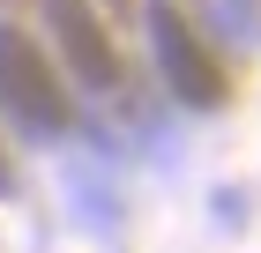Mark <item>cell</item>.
Instances as JSON below:
<instances>
[{
	"mask_svg": "<svg viewBox=\"0 0 261 253\" xmlns=\"http://www.w3.org/2000/svg\"><path fill=\"white\" fill-rule=\"evenodd\" d=\"M45 15H53V45H60V60L75 67L82 82H120V60H112V38L97 30V15H90V0H45Z\"/></svg>",
	"mask_w": 261,
	"mask_h": 253,
	"instance_id": "3",
	"label": "cell"
},
{
	"mask_svg": "<svg viewBox=\"0 0 261 253\" xmlns=\"http://www.w3.org/2000/svg\"><path fill=\"white\" fill-rule=\"evenodd\" d=\"M8 186H15V179H8V156H0V194H8Z\"/></svg>",
	"mask_w": 261,
	"mask_h": 253,
	"instance_id": "4",
	"label": "cell"
},
{
	"mask_svg": "<svg viewBox=\"0 0 261 253\" xmlns=\"http://www.w3.org/2000/svg\"><path fill=\"white\" fill-rule=\"evenodd\" d=\"M0 112L15 119L22 134H67L75 127V104H67V82L60 67H53V52H45L30 30H0Z\"/></svg>",
	"mask_w": 261,
	"mask_h": 253,
	"instance_id": "1",
	"label": "cell"
},
{
	"mask_svg": "<svg viewBox=\"0 0 261 253\" xmlns=\"http://www.w3.org/2000/svg\"><path fill=\"white\" fill-rule=\"evenodd\" d=\"M149 45H157V67H164V82H172V97L201 104V112L224 104L231 75H224V60L194 38V22H187L172 0H149Z\"/></svg>",
	"mask_w": 261,
	"mask_h": 253,
	"instance_id": "2",
	"label": "cell"
}]
</instances>
